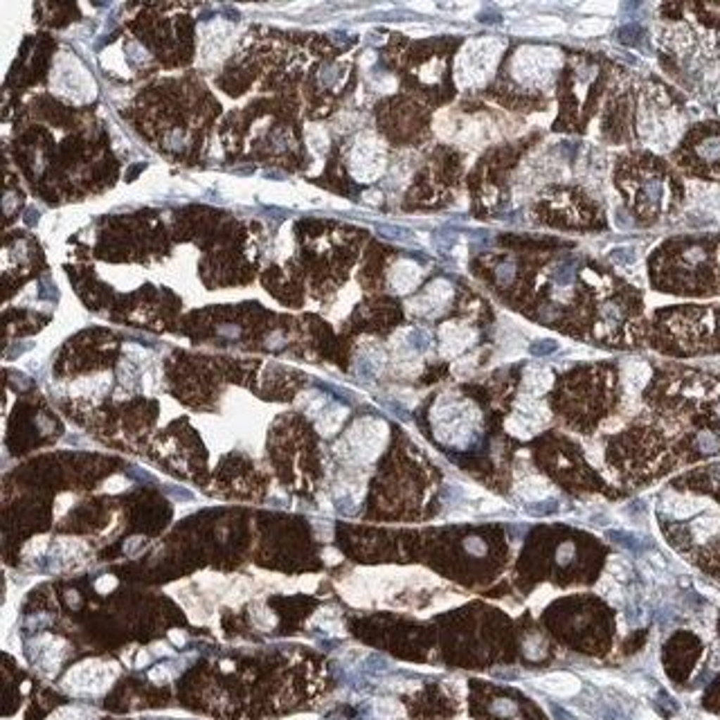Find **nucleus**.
Returning <instances> with one entry per match:
<instances>
[{"mask_svg": "<svg viewBox=\"0 0 720 720\" xmlns=\"http://www.w3.org/2000/svg\"><path fill=\"white\" fill-rule=\"evenodd\" d=\"M70 505H72V495H61L59 498V507H56V518H61L63 513H65V509L70 507Z\"/></svg>", "mask_w": 720, "mask_h": 720, "instance_id": "37998d69", "label": "nucleus"}, {"mask_svg": "<svg viewBox=\"0 0 720 720\" xmlns=\"http://www.w3.org/2000/svg\"><path fill=\"white\" fill-rule=\"evenodd\" d=\"M124 486H127V482H124L122 477H113V479H108V482L104 484V488H106V491H110V493H113V491H120V488H124Z\"/></svg>", "mask_w": 720, "mask_h": 720, "instance_id": "c03bdc74", "label": "nucleus"}, {"mask_svg": "<svg viewBox=\"0 0 720 720\" xmlns=\"http://www.w3.org/2000/svg\"><path fill=\"white\" fill-rule=\"evenodd\" d=\"M232 45V27L216 20L201 30V61L216 63L227 54Z\"/></svg>", "mask_w": 720, "mask_h": 720, "instance_id": "423d86ee", "label": "nucleus"}, {"mask_svg": "<svg viewBox=\"0 0 720 720\" xmlns=\"http://www.w3.org/2000/svg\"><path fill=\"white\" fill-rule=\"evenodd\" d=\"M253 621L257 624V628H261V631H270V628L275 626V614H272L266 605H255Z\"/></svg>", "mask_w": 720, "mask_h": 720, "instance_id": "bb28decb", "label": "nucleus"}, {"mask_svg": "<svg viewBox=\"0 0 720 720\" xmlns=\"http://www.w3.org/2000/svg\"><path fill=\"white\" fill-rule=\"evenodd\" d=\"M259 196L272 205H304L302 194L289 185H268L259 191Z\"/></svg>", "mask_w": 720, "mask_h": 720, "instance_id": "4468645a", "label": "nucleus"}, {"mask_svg": "<svg viewBox=\"0 0 720 720\" xmlns=\"http://www.w3.org/2000/svg\"><path fill=\"white\" fill-rule=\"evenodd\" d=\"M108 385H110V376L108 374H99V376H86V379H79L70 385V394L75 396H99V394H104L108 390Z\"/></svg>", "mask_w": 720, "mask_h": 720, "instance_id": "2eb2a0df", "label": "nucleus"}, {"mask_svg": "<svg viewBox=\"0 0 720 720\" xmlns=\"http://www.w3.org/2000/svg\"><path fill=\"white\" fill-rule=\"evenodd\" d=\"M554 54L556 52L524 48L516 54V59H513V72H516L520 82H541L543 77H547Z\"/></svg>", "mask_w": 720, "mask_h": 720, "instance_id": "0eeeda50", "label": "nucleus"}, {"mask_svg": "<svg viewBox=\"0 0 720 720\" xmlns=\"http://www.w3.org/2000/svg\"><path fill=\"white\" fill-rule=\"evenodd\" d=\"M385 167V156H383V146L381 142L372 138V135H365L356 142L351 153V171L353 176L360 180H374L376 176L381 174Z\"/></svg>", "mask_w": 720, "mask_h": 720, "instance_id": "39448f33", "label": "nucleus"}, {"mask_svg": "<svg viewBox=\"0 0 720 720\" xmlns=\"http://www.w3.org/2000/svg\"><path fill=\"white\" fill-rule=\"evenodd\" d=\"M610 259L617 261V264H621V266H628L637 259V255H635L633 248H614L610 253Z\"/></svg>", "mask_w": 720, "mask_h": 720, "instance_id": "7c9ffc66", "label": "nucleus"}, {"mask_svg": "<svg viewBox=\"0 0 720 720\" xmlns=\"http://www.w3.org/2000/svg\"><path fill=\"white\" fill-rule=\"evenodd\" d=\"M552 277L556 284H561V286H567L569 282L574 279V264H561V266H556L554 272H552Z\"/></svg>", "mask_w": 720, "mask_h": 720, "instance_id": "c756f323", "label": "nucleus"}, {"mask_svg": "<svg viewBox=\"0 0 720 720\" xmlns=\"http://www.w3.org/2000/svg\"><path fill=\"white\" fill-rule=\"evenodd\" d=\"M511 275H513V264H505V266H500V268H498V277H500V282H509Z\"/></svg>", "mask_w": 720, "mask_h": 720, "instance_id": "a18cd8bd", "label": "nucleus"}, {"mask_svg": "<svg viewBox=\"0 0 720 720\" xmlns=\"http://www.w3.org/2000/svg\"><path fill=\"white\" fill-rule=\"evenodd\" d=\"M286 720H317V716L315 714H300V716H291Z\"/></svg>", "mask_w": 720, "mask_h": 720, "instance_id": "09e8293b", "label": "nucleus"}, {"mask_svg": "<svg viewBox=\"0 0 720 720\" xmlns=\"http://www.w3.org/2000/svg\"><path fill=\"white\" fill-rule=\"evenodd\" d=\"M550 387H552V374L547 370L533 367V370H527V374H524V392H527L531 398L545 394Z\"/></svg>", "mask_w": 720, "mask_h": 720, "instance_id": "dca6fc26", "label": "nucleus"}, {"mask_svg": "<svg viewBox=\"0 0 720 720\" xmlns=\"http://www.w3.org/2000/svg\"><path fill=\"white\" fill-rule=\"evenodd\" d=\"M379 230L390 239H405V234H410V232L401 230V227H394V225H383V227H379Z\"/></svg>", "mask_w": 720, "mask_h": 720, "instance_id": "4c0bfd02", "label": "nucleus"}, {"mask_svg": "<svg viewBox=\"0 0 720 720\" xmlns=\"http://www.w3.org/2000/svg\"><path fill=\"white\" fill-rule=\"evenodd\" d=\"M648 379V370L644 367V365H631L626 372V381L628 385H633V387H639V385H644Z\"/></svg>", "mask_w": 720, "mask_h": 720, "instance_id": "c85d7f7f", "label": "nucleus"}, {"mask_svg": "<svg viewBox=\"0 0 720 720\" xmlns=\"http://www.w3.org/2000/svg\"><path fill=\"white\" fill-rule=\"evenodd\" d=\"M516 491L524 500H543V498H547V495L552 493L550 484H547L545 479H541V477H524V479H520Z\"/></svg>", "mask_w": 720, "mask_h": 720, "instance_id": "f3484780", "label": "nucleus"}, {"mask_svg": "<svg viewBox=\"0 0 720 720\" xmlns=\"http://www.w3.org/2000/svg\"><path fill=\"white\" fill-rule=\"evenodd\" d=\"M322 556H324V561H327L329 565H334V563H340V561H342V556H340L336 550H324Z\"/></svg>", "mask_w": 720, "mask_h": 720, "instance_id": "49530a36", "label": "nucleus"}, {"mask_svg": "<svg viewBox=\"0 0 720 720\" xmlns=\"http://www.w3.org/2000/svg\"><path fill=\"white\" fill-rule=\"evenodd\" d=\"M565 30V23L558 18H547V16H538V18H524L520 23H513L511 32L522 34V37H552V34H558Z\"/></svg>", "mask_w": 720, "mask_h": 720, "instance_id": "9b49d317", "label": "nucleus"}, {"mask_svg": "<svg viewBox=\"0 0 720 720\" xmlns=\"http://www.w3.org/2000/svg\"><path fill=\"white\" fill-rule=\"evenodd\" d=\"M52 88L72 101H86L95 95V84L75 56H61L52 72Z\"/></svg>", "mask_w": 720, "mask_h": 720, "instance_id": "7ed1b4c3", "label": "nucleus"}, {"mask_svg": "<svg viewBox=\"0 0 720 720\" xmlns=\"http://www.w3.org/2000/svg\"><path fill=\"white\" fill-rule=\"evenodd\" d=\"M385 441H387V428L383 421L362 419L347 432L340 450H345V455H349L351 460H356V462H372L374 457L383 450Z\"/></svg>", "mask_w": 720, "mask_h": 720, "instance_id": "f03ea898", "label": "nucleus"}, {"mask_svg": "<svg viewBox=\"0 0 720 720\" xmlns=\"http://www.w3.org/2000/svg\"><path fill=\"white\" fill-rule=\"evenodd\" d=\"M473 340H475V334L462 324L453 322V324L441 327V353L443 356H457V353H462Z\"/></svg>", "mask_w": 720, "mask_h": 720, "instance_id": "9d476101", "label": "nucleus"}, {"mask_svg": "<svg viewBox=\"0 0 720 720\" xmlns=\"http://www.w3.org/2000/svg\"><path fill=\"white\" fill-rule=\"evenodd\" d=\"M700 507H702V505H700L698 500H684V498H680V500H676V502H673V505L667 507V509L673 513V516L684 518V516H691V513H693V511H698Z\"/></svg>", "mask_w": 720, "mask_h": 720, "instance_id": "a878e982", "label": "nucleus"}, {"mask_svg": "<svg viewBox=\"0 0 720 720\" xmlns=\"http://www.w3.org/2000/svg\"><path fill=\"white\" fill-rule=\"evenodd\" d=\"M250 594H253V583L246 581V579H236V581H232V586L223 597V601L230 603V605H239V603L248 601Z\"/></svg>", "mask_w": 720, "mask_h": 720, "instance_id": "412c9836", "label": "nucleus"}, {"mask_svg": "<svg viewBox=\"0 0 720 720\" xmlns=\"http://www.w3.org/2000/svg\"><path fill=\"white\" fill-rule=\"evenodd\" d=\"M502 43L482 39V41H471L460 54V63H457V82L462 86H475L482 84L484 79L491 75L493 65L500 56Z\"/></svg>", "mask_w": 720, "mask_h": 720, "instance_id": "f257e3e1", "label": "nucleus"}, {"mask_svg": "<svg viewBox=\"0 0 720 720\" xmlns=\"http://www.w3.org/2000/svg\"><path fill=\"white\" fill-rule=\"evenodd\" d=\"M698 443H700V448L705 450V453H714L716 448H718V439L714 437V434H700V439H698Z\"/></svg>", "mask_w": 720, "mask_h": 720, "instance_id": "e433bc0d", "label": "nucleus"}, {"mask_svg": "<svg viewBox=\"0 0 720 720\" xmlns=\"http://www.w3.org/2000/svg\"><path fill=\"white\" fill-rule=\"evenodd\" d=\"M554 597H556V590H552L550 586H543V588H538V590H536V592L531 594L529 605H531V608H533L536 612H538V610H543L545 605L550 603Z\"/></svg>", "mask_w": 720, "mask_h": 720, "instance_id": "cd10ccee", "label": "nucleus"}, {"mask_svg": "<svg viewBox=\"0 0 720 720\" xmlns=\"http://www.w3.org/2000/svg\"><path fill=\"white\" fill-rule=\"evenodd\" d=\"M118 586V579L115 576H113V574H106V576H101V579H97V583H95V588H97V592H101V594H106V592H110L113 588H115Z\"/></svg>", "mask_w": 720, "mask_h": 720, "instance_id": "f704fd0d", "label": "nucleus"}, {"mask_svg": "<svg viewBox=\"0 0 720 720\" xmlns=\"http://www.w3.org/2000/svg\"><path fill=\"white\" fill-rule=\"evenodd\" d=\"M338 592L342 594V599H345L347 603L358 605V608H367V605L374 603V597H372L370 588L365 586V581L358 574H353V576H349L345 581H340L338 583Z\"/></svg>", "mask_w": 720, "mask_h": 720, "instance_id": "f8f14e48", "label": "nucleus"}, {"mask_svg": "<svg viewBox=\"0 0 720 720\" xmlns=\"http://www.w3.org/2000/svg\"><path fill=\"white\" fill-rule=\"evenodd\" d=\"M639 37H642V27H639V25H626V27L619 30V41L626 43V45L637 43Z\"/></svg>", "mask_w": 720, "mask_h": 720, "instance_id": "473e14b6", "label": "nucleus"}, {"mask_svg": "<svg viewBox=\"0 0 720 720\" xmlns=\"http://www.w3.org/2000/svg\"><path fill=\"white\" fill-rule=\"evenodd\" d=\"M169 678H171V673H169L167 667H158V669L151 671V680L153 682H167Z\"/></svg>", "mask_w": 720, "mask_h": 720, "instance_id": "a19ab883", "label": "nucleus"}, {"mask_svg": "<svg viewBox=\"0 0 720 720\" xmlns=\"http://www.w3.org/2000/svg\"><path fill=\"white\" fill-rule=\"evenodd\" d=\"M599 588H601V592L605 594V597H608L610 601H617V599H619V590H617V586H614V581L610 579V576H605V579H601V583H599Z\"/></svg>", "mask_w": 720, "mask_h": 720, "instance_id": "72a5a7b5", "label": "nucleus"}, {"mask_svg": "<svg viewBox=\"0 0 720 720\" xmlns=\"http://www.w3.org/2000/svg\"><path fill=\"white\" fill-rule=\"evenodd\" d=\"M533 684L538 689H543L545 693L556 695V698H572V695L581 691V680L574 673H565V671L547 673V676L533 680Z\"/></svg>", "mask_w": 720, "mask_h": 720, "instance_id": "1a4fd4ad", "label": "nucleus"}, {"mask_svg": "<svg viewBox=\"0 0 720 720\" xmlns=\"http://www.w3.org/2000/svg\"><path fill=\"white\" fill-rule=\"evenodd\" d=\"M153 650H156L158 655H169V653H171V650H169L165 644H153Z\"/></svg>", "mask_w": 720, "mask_h": 720, "instance_id": "8fccbe9b", "label": "nucleus"}, {"mask_svg": "<svg viewBox=\"0 0 720 720\" xmlns=\"http://www.w3.org/2000/svg\"><path fill=\"white\" fill-rule=\"evenodd\" d=\"M556 347H558V345H556L554 340H543L541 345H533L531 349H533V353H550V351H554Z\"/></svg>", "mask_w": 720, "mask_h": 720, "instance_id": "79ce46f5", "label": "nucleus"}, {"mask_svg": "<svg viewBox=\"0 0 720 720\" xmlns=\"http://www.w3.org/2000/svg\"><path fill=\"white\" fill-rule=\"evenodd\" d=\"M115 676H118L115 664L86 659L82 664H77L72 671H68V676L63 680V689L72 693H101L110 687Z\"/></svg>", "mask_w": 720, "mask_h": 720, "instance_id": "20e7f679", "label": "nucleus"}, {"mask_svg": "<svg viewBox=\"0 0 720 720\" xmlns=\"http://www.w3.org/2000/svg\"><path fill=\"white\" fill-rule=\"evenodd\" d=\"M376 714L381 716V720H403V707L394 700H379Z\"/></svg>", "mask_w": 720, "mask_h": 720, "instance_id": "b1692460", "label": "nucleus"}, {"mask_svg": "<svg viewBox=\"0 0 720 720\" xmlns=\"http://www.w3.org/2000/svg\"><path fill=\"white\" fill-rule=\"evenodd\" d=\"M464 599L462 597H446V599H439V601H434V608H430V612L434 610H443V608H450L453 603H462Z\"/></svg>", "mask_w": 720, "mask_h": 720, "instance_id": "58836bf2", "label": "nucleus"}, {"mask_svg": "<svg viewBox=\"0 0 720 720\" xmlns=\"http://www.w3.org/2000/svg\"><path fill=\"white\" fill-rule=\"evenodd\" d=\"M419 279H421V268L412 264V261H398L390 272V284L396 293L412 291L419 284Z\"/></svg>", "mask_w": 720, "mask_h": 720, "instance_id": "ddd939ff", "label": "nucleus"}, {"mask_svg": "<svg viewBox=\"0 0 720 720\" xmlns=\"http://www.w3.org/2000/svg\"><path fill=\"white\" fill-rule=\"evenodd\" d=\"M306 135H308V146H311V151H313L315 156H322V153L327 151V144H329V138H327L324 129L311 127Z\"/></svg>", "mask_w": 720, "mask_h": 720, "instance_id": "393cba45", "label": "nucleus"}, {"mask_svg": "<svg viewBox=\"0 0 720 720\" xmlns=\"http://www.w3.org/2000/svg\"><path fill=\"white\" fill-rule=\"evenodd\" d=\"M450 295H453V289H450L448 282H443V279L432 282L426 289V293L421 297H417V300L410 304V308L419 315H434L446 306V302L450 300Z\"/></svg>", "mask_w": 720, "mask_h": 720, "instance_id": "6e6552de", "label": "nucleus"}, {"mask_svg": "<svg viewBox=\"0 0 720 720\" xmlns=\"http://www.w3.org/2000/svg\"><path fill=\"white\" fill-rule=\"evenodd\" d=\"M639 198H642V203L646 205L648 210H653V212L659 210L662 198H664V182H662L659 178H648L642 185Z\"/></svg>", "mask_w": 720, "mask_h": 720, "instance_id": "6ab92c4d", "label": "nucleus"}, {"mask_svg": "<svg viewBox=\"0 0 720 720\" xmlns=\"http://www.w3.org/2000/svg\"><path fill=\"white\" fill-rule=\"evenodd\" d=\"M48 720H97V714L84 709V707H63V709L54 712Z\"/></svg>", "mask_w": 720, "mask_h": 720, "instance_id": "5701e85b", "label": "nucleus"}, {"mask_svg": "<svg viewBox=\"0 0 720 720\" xmlns=\"http://www.w3.org/2000/svg\"><path fill=\"white\" fill-rule=\"evenodd\" d=\"M581 9L583 11H599V14H610V11H614V5L612 3H586Z\"/></svg>", "mask_w": 720, "mask_h": 720, "instance_id": "c9c22d12", "label": "nucleus"}, {"mask_svg": "<svg viewBox=\"0 0 720 720\" xmlns=\"http://www.w3.org/2000/svg\"><path fill=\"white\" fill-rule=\"evenodd\" d=\"M169 637L174 639V644H185V633H180V631H171Z\"/></svg>", "mask_w": 720, "mask_h": 720, "instance_id": "de8ad7c7", "label": "nucleus"}, {"mask_svg": "<svg viewBox=\"0 0 720 720\" xmlns=\"http://www.w3.org/2000/svg\"><path fill=\"white\" fill-rule=\"evenodd\" d=\"M317 581H320L317 576H304V579L297 581V588L304 590V592H313L315 586H317Z\"/></svg>", "mask_w": 720, "mask_h": 720, "instance_id": "ea45409f", "label": "nucleus"}, {"mask_svg": "<svg viewBox=\"0 0 720 720\" xmlns=\"http://www.w3.org/2000/svg\"><path fill=\"white\" fill-rule=\"evenodd\" d=\"M48 543H50L48 536H39V538H32V541L25 545V556H41L45 550H48Z\"/></svg>", "mask_w": 720, "mask_h": 720, "instance_id": "2f4dec72", "label": "nucleus"}, {"mask_svg": "<svg viewBox=\"0 0 720 720\" xmlns=\"http://www.w3.org/2000/svg\"><path fill=\"white\" fill-rule=\"evenodd\" d=\"M695 156H698L705 165H718L720 163V133H712L695 144Z\"/></svg>", "mask_w": 720, "mask_h": 720, "instance_id": "a211bd4d", "label": "nucleus"}, {"mask_svg": "<svg viewBox=\"0 0 720 720\" xmlns=\"http://www.w3.org/2000/svg\"><path fill=\"white\" fill-rule=\"evenodd\" d=\"M345 417H347V408H340V405L327 408L324 412H322V417L317 419L320 432H322V434H334L340 428L342 421H345Z\"/></svg>", "mask_w": 720, "mask_h": 720, "instance_id": "aec40b11", "label": "nucleus"}, {"mask_svg": "<svg viewBox=\"0 0 720 720\" xmlns=\"http://www.w3.org/2000/svg\"><path fill=\"white\" fill-rule=\"evenodd\" d=\"M608 30V23L601 18H583L581 23L574 25V34L576 37H599Z\"/></svg>", "mask_w": 720, "mask_h": 720, "instance_id": "4be33fe9", "label": "nucleus"}]
</instances>
